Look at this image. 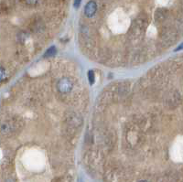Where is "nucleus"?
I'll return each mask as SVG.
<instances>
[{
    "label": "nucleus",
    "instance_id": "f257e3e1",
    "mask_svg": "<svg viewBox=\"0 0 183 182\" xmlns=\"http://www.w3.org/2000/svg\"><path fill=\"white\" fill-rule=\"evenodd\" d=\"M72 88H73V83L68 78L61 79L59 81V83H58V90H59L61 93L70 92L72 90Z\"/></svg>",
    "mask_w": 183,
    "mask_h": 182
},
{
    "label": "nucleus",
    "instance_id": "f03ea898",
    "mask_svg": "<svg viewBox=\"0 0 183 182\" xmlns=\"http://www.w3.org/2000/svg\"><path fill=\"white\" fill-rule=\"evenodd\" d=\"M97 10V4L93 0H91L84 6V14L87 17H92L95 15Z\"/></svg>",
    "mask_w": 183,
    "mask_h": 182
},
{
    "label": "nucleus",
    "instance_id": "7ed1b4c3",
    "mask_svg": "<svg viewBox=\"0 0 183 182\" xmlns=\"http://www.w3.org/2000/svg\"><path fill=\"white\" fill-rule=\"evenodd\" d=\"M56 53H57L56 48L54 46H52V47L50 48V49H48V51L44 54V57H46V58H49V57H53V56L56 55Z\"/></svg>",
    "mask_w": 183,
    "mask_h": 182
},
{
    "label": "nucleus",
    "instance_id": "20e7f679",
    "mask_svg": "<svg viewBox=\"0 0 183 182\" xmlns=\"http://www.w3.org/2000/svg\"><path fill=\"white\" fill-rule=\"evenodd\" d=\"M87 77H88V81H89L90 84L93 85L95 82V75H94V72H93V70H90L87 72Z\"/></svg>",
    "mask_w": 183,
    "mask_h": 182
},
{
    "label": "nucleus",
    "instance_id": "39448f33",
    "mask_svg": "<svg viewBox=\"0 0 183 182\" xmlns=\"http://www.w3.org/2000/svg\"><path fill=\"white\" fill-rule=\"evenodd\" d=\"M81 3H82V0H74L73 1V6L75 8H79V6H81Z\"/></svg>",
    "mask_w": 183,
    "mask_h": 182
},
{
    "label": "nucleus",
    "instance_id": "423d86ee",
    "mask_svg": "<svg viewBox=\"0 0 183 182\" xmlns=\"http://www.w3.org/2000/svg\"><path fill=\"white\" fill-rule=\"evenodd\" d=\"M26 2L28 5H35L38 2V0H26Z\"/></svg>",
    "mask_w": 183,
    "mask_h": 182
},
{
    "label": "nucleus",
    "instance_id": "0eeeda50",
    "mask_svg": "<svg viewBox=\"0 0 183 182\" xmlns=\"http://www.w3.org/2000/svg\"><path fill=\"white\" fill-rule=\"evenodd\" d=\"M181 50H183V43H181V44L177 48V49L175 50V51H181Z\"/></svg>",
    "mask_w": 183,
    "mask_h": 182
},
{
    "label": "nucleus",
    "instance_id": "6e6552de",
    "mask_svg": "<svg viewBox=\"0 0 183 182\" xmlns=\"http://www.w3.org/2000/svg\"><path fill=\"white\" fill-rule=\"evenodd\" d=\"M139 182H148V181H144V180H143V181H139Z\"/></svg>",
    "mask_w": 183,
    "mask_h": 182
}]
</instances>
